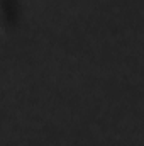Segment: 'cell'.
I'll return each mask as SVG.
<instances>
[{
	"label": "cell",
	"instance_id": "6da1fadb",
	"mask_svg": "<svg viewBox=\"0 0 144 146\" xmlns=\"http://www.w3.org/2000/svg\"><path fill=\"white\" fill-rule=\"evenodd\" d=\"M0 22L5 29H14L19 22V0H0Z\"/></svg>",
	"mask_w": 144,
	"mask_h": 146
}]
</instances>
